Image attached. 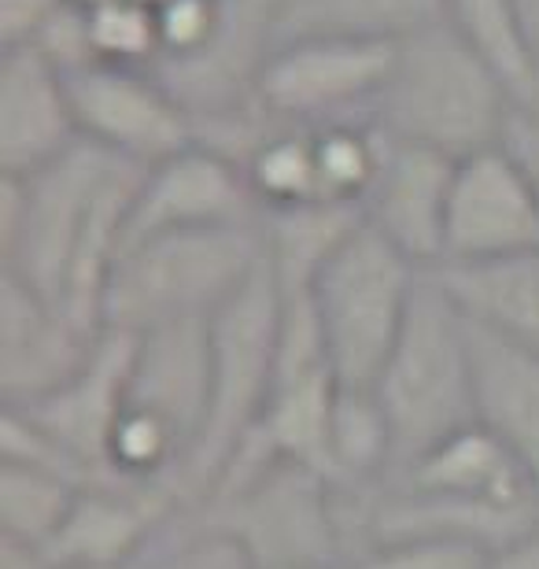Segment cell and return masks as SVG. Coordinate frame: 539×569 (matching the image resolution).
Segmentation results:
<instances>
[{"label":"cell","mask_w":539,"mask_h":569,"mask_svg":"<svg viewBox=\"0 0 539 569\" xmlns=\"http://www.w3.org/2000/svg\"><path fill=\"white\" fill-rule=\"evenodd\" d=\"M144 167L78 141L38 174H0V263L52 307L104 329L100 303Z\"/></svg>","instance_id":"1"},{"label":"cell","mask_w":539,"mask_h":569,"mask_svg":"<svg viewBox=\"0 0 539 569\" xmlns=\"http://www.w3.org/2000/svg\"><path fill=\"white\" fill-rule=\"evenodd\" d=\"M510 108L513 93L496 67L447 22H436L396 41V63L377 97L373 127L466 159L499 144Z\"/></svg>","instance_id":"2"},{"label":"cell","mask_w":539,"mask_h":569,"mask_svg":"<svg viewBox=\"0 0 539 569\" xmlns=\"http://www.w3.org/2000/svg\"><path fill=\"white\" fill-rule=\"evenodd\" d=\"M262 259V222L181 230L122 248L100 303L104 329L141 337L159 326L211 318Z\"/></svg>","instance_id":"3"},{"label":"cell","mask_w":539,"mask_h":569,"mask_svg":"<svg viewBox=\"0 0 539 569\" xmlns=\"http://www.w3.org/2000/svg\"><path fill=\"white\" fill-rule=\"evenodd\" d=\"M281 311V281L273 274L270 259H262L256 274L208 318V418H203L197 448L178 477L181 507H197L211 492L229 455L248 440V432L259 426L262 411H267L273 381H278Z\"/></svg>","instance_id":"4"},{"label":"cell","mask_w":539,"mask_h":569,"mask_svg":"<svg viewBox=\"0 0 539 569\" xmlns=\"http://www.w3.org/2000/svg\"><path fill=\"white\" fill-rule=\"evenodd\" d=\"M373 396L392 426L396 470L455 432L477 426L469 318L432 278V270L421 274L407 326L373 385Z\"/></svg>","instance_id":"5"},{"label":"cell","mask_w":539,"mask_h":569,"mask_svg":"<svg viewBox=\"0 0 539 569\" xmlns=\"http://www.w3.org/2000/svg\"><path fill=\"white\" fill-rule=\"evenodd\" d=\"M421 270L370 226H355L307 284L329 367L343 389H373L421 284Z\"/></svg>","instance_id":"6"},{"label":"cell","mask_w":539,"mask_h":569,"mask_svg":"<svg viewBox=\"0 0 539 569\" xmlns=\"http://www.w3.org/2000/svg\"><path fill=\"white\" fill-rule=\"evenodd\" d=\"M186 510L203 529L240 543L256 569H343L348 562L337 488L303 462L278 459L248 481Z\"/></svg>","instance_id":"7"},{"label":"cell","mask_w":539,"mask_h":569,"mask_svg":"<svg viewBox=\"0 0 539 569\" xmlns=\"http://www.w3.org/2000/svg\"><path fill=\"white\" fill-rule=\"evenodd\" d=\"M396 41L377 38H318L281 41L270 52L256 86V104L296 130H322L332 122H373L377 97L392 74Z\"/></svg>","instance_id":"8"},{"label":"cell","mask_w":539,"mask_h":569,"mask_svg":"<svg viewBox=\"0 0 539 569\" xmlns=\"http://www.w3.org/2000/svg\"><path fill=\"white\" fill-rule=\"evenodd\" d=\"M71 104L82 141L137 167H152L159 159L197 144L189 111L170 97L156 71L93 63L67 74Z\"/></svg>","instance_id":"9"},{"label":"cell","mask_w":539,"mask_h":569,"mask_svg":"<svg viewBox=\"0 0 539 569\" xmlns=\"http://www.w3.org/2000/svg\"><path fill=\"white\" fill-rule=\"evenodd\" d=\"M244 222H262L244 167L203 144H189L144 167L133 189L130 211H126L122 248H133L163 233Z\"/></svg>","instance_id":"10"},{"label":"cell","mask_w":539,"mask_h":569,"mask_svg":"<svg viewBox=\"0 0 539 569\" xmlns=\"http://www.w3.org/2000/svg\"><path fill=\"white\" fill-rule=\"evenodd\" d=\"M539 248V200L507 152L485 148L455 167L443 263H488ZM440 263V267H443Z\"/></svg>","instance_id":"11"},{"label":"cell","mask_w":539,"mask_h":569,"mask_svg":"<svg viewBox=\"0 0 539 569\" xmlns=\"http://www.w3.org/2000/svg\"><path fill=\"white\" fill-rule=\"evenodd\" d=\"M458 159L436 148L399 141L381 130V159L373 186L359 203L362 222L392 241L421 270L443 263L447 200H451Z\"/></svg>","instance_id":"12"},{"label":"cell","mask_w":539,"mask_h":569,"mask_svg":"<svg viewBox=\"0 0 539 569\" xmlns=\"http://www.w3.org/2000/svg\"><path fill=\"white\" fill-rule=\"evenodd\" d=\"M108 329H89L30 284L0 270V396L4 407L63 389L93 359Z\"/></svg>","instance_id":"13"},{"label":"cell","mask_w":539,"mask_h":569,"mask_svg":"<svg viewBox=\"0 0 539 569\" xmlns=\"http://www.w3.org/2000/svg\"><path fill=\"white\" fill-rule=\"evenodd\" d=\"M178 510L186 507L163 485H89L41 555L52 569H126Z\"/></svg>","instance_id":"14"},{"label":"cell","mask_w":539,"mask_h":569,"mask_svg":"<svg viewBox=\"0 0 539 569\" xmlns=\"http://www.w3.org/2000/svg\"><path fill=\"white\" fill-rule=\"evenodd\" d=\"M78 141L67 74L33 44L0 49V174H38Z\"/></svg>","instance_id":"15"},{"label":"cell","mask_w":539,"mask_h":569,"mask_svg":"<svg viewBox=\"0 0 539 569\" xmlns=\"http://www.w3.org/2000/svg\"><path fill=\"white\" fill-rule=\"evenodd\" d=\"M130 362H133V337L130 333H108L100 337L93 359L74 373L63 389L22 407H8L30 418L44 437L56 440L71 455L74 462H82L93 473L97 485L114 481L108 470V440L111 429L119 422L122 403H126V381H130Z\"/></svg>","instance_id":"16"},{"label":"cell","mask_w":539,"mask_h":569,"mask_svg":"<svg viewBox=\"0 0 539 569\" xmlns=\"http://www.w3.org/2000/svg\"><path fill=\"white\" fill-rule=\"evenodd\" d=\"M211 389V337L208 318L200 322L159 326L133 337V362L126 381V403L163 418V422L197 448Z\"/></svg>","instance_id":"17"},{"label":"cell","mask_w":539,"mask_h":569,"mask_svg":"<svg viewBox=\"0 0 539 569\" xmlns=\"http://www.w3.org/2000/svg\"><path fill=\"white\" fill-rule=\"evenodd\" d=\"M392 481L418 492L496 507L507 515H539V485L488 429L469 426L436 443L415 462L399 466Z\"/></svg>","instance_id":"18"},{"label":"cell","mask_w":539,"mask_h":569,"mask_svg":"<svg viewBox=\"0 0 539 569\" xmlns=\"http://www.w3.org/2000/svg\"><path fill=\"white\" fill-rule=\"evenodd\" d=\"M477 426L507 443L539 485V356L469 322Z\"/></svg>","instance_id":"19"},{"label":"cell","mask_w":539,"mask_h":569,"mask_svg":"<svg viewBox=\"0 0 539 569\" xmlns=\"http://www.w3.org/2000/svg\"><path fill=\"white\" fill-rule=\"evenodd\" d=\"M432 278L469 322L539 356V248L488 263H443Z\"/></svg>","instance_id":"20"},{"label":"cell","mask_w":539,"mask_h":569,"mask_svg":"<svg viewBox=\"0 0 539 569\" xmlns=\"http://www.w3.org/2000/svg\"><path fill=\"white\" fill-rule=\"evenodd\" d=\"M443 16L447 0H273L278 44L318 33L403 41L443 22Z\"/></svg>","instance_id":"21"},{"label":"cell","mask_w":539,"mask_h":569,"mask_svg":"<svg viewBox=\"0 0 539 569\" xmlns=\"http://www.w3.org/2000/svg\"><path fill=\"white\" fill-rule=\"evenodd\" d=\"M355 226H362V211L351 203H303L292 211L262 214L267 259L285 292H300L311 284L318 267L337 252Z\"/></svg>","instance_id":"22"},{"label":"cell","mask_w":539,"mask_h":569,"mask_svg":"<svg viewBox=\"0 0 539 569\" xmlns=\"http://www.w3.org/2000/svg\"><path fill=\"white\" fill-rule=\"evenodd\" d=\"M396 473L392 426L373 389H337L329 418V481L337 488H373Z\"/></svg>","instance_id":"23"},{"label":"cell","mask_w":539,"mask_h":569,"mask_svg":"<svg viewBox=\"0 0 539 569\" xmlns=\"http://www.w3.org/2000/svg\"><path fill=\"white\" fill-rule=\"evenodd\" d=\"M244 178L262 214L292 211L322 200L315 163V133L281 127L244 159Z\"/></svg>","instance_id":"24"},{"label":"cell","mask_w":539,"mask_h":569,"mask_svg":"<svg viewBox=\"0 0 539 569\" xmlns=\"http://www.w3.org/2000/svg\"><path fill=\"white\" fill-rule=\"evenodd\" d=\"M78 485L27 462L0 459V537L44 548L63 526Z\"/></svg>","instance_id":"25"},{"label":"cell","mask_w":539,"mask_h":569,"mask_svg":"<svg viewBox=\"0 0 539 569\" xmlns=\"http://www.w3.org/2000/svg\"><path fill=\"white\" fill-rule=\"evenodd\" d=\"M443 22L477 56H485L496 67L502 82L510 86L513 100L529 97V60H525L513 0H447Z\"/></svg>","instance_id":"26"},{"label":"cell","mask_w":539,"mask_h":569,"mask_svg":"<svg viewBox=\"0 0 539 569\" xmlns=\"http://www.w3.org/2000/svg\"><path fill=\"white\" fill-rule=\"evenodd\" d=\"M311 133H315V163H318L322 200L359 208L377 174L381 130L370 119H359V122H332V127Z\"/></svg>","instance_id":"27"},{"label":"cell","mask_w":539,"mask_h":569,"mask_svg":"<svg viewBox=\"0 0 539 569\" xmlns=\"http://www.w3.org/2000/svg\"><path fill=\"white\" fill-rule=\"evenodd\" d=\"M86 19L97 63L156 71L159 56H163L156 8L141 4V0H108V4L86 11Z\"/></svg>","instance_id":"28"},{"label":"cell","mask_w":539,"mask_h":569,"mask_svg":"<svg viewBox=\"0 0 539 569\" xmlns=\"http://www.w3.org/2000/svg\"><path fill=\"white\" fill-rule=\"evenodd\" d=\"M126 569H256L240 543L214 529H203L189 510H178L152 543Z\"/></svg>","instance_id":"29"},{"label":"cell","mask_w":539,"mask_h":569,"mask_svg":"<svg viewBox=\"0 0 539 569\" xmlns=\"http://www.w3.org/2000/svg\"><path fill=\"white\" fill-rule=\"evenodd\" d=\"M491 551L462 540H385L351 555L343 569H488Z\"/></svg>","instance_id":"30"},{"label":"cell","mask_w":539,"mask_h":569,"mask_svg":"<svg viewBox=\"0 0 539 569\" xmlns=\"http://www.w3.org/2000/svg\"><path fill=\"white\" fill-rule=\"evenodd\" d=\"M226 16V0H167L156 8L159 22V44H163V60H186L208 44Z\"/></svg>","instance_id":"31"},{"label":"cell","mask_w":539,"mask_h":569,"mask_svg":"<svg viewBox=\"0 0 539 569\" xmlns=\"http://www.w3.org/2000/svg\"><path fill=\"white\" fill-rule=\"evenodd\" d=\"M499 148L507 152L510 163L518 167L525 186H529L532 197L539 200V104H521V100H513L507 127H502Z\"/></svg>","instance_id":"32"},{"label":"cell","mask_w":539,"mask_h":569,"mask_svg":"<svg viewBox=\"0 0 539 569\" xmlns=\"http://www.w3.org/2000/svg\"><path fill=\"white\" fill-rule=\"evenodd\" d=\"M67 0H0V49L33 44Z\"/></svg>","instance_id":"33"},{"label":"cell","mask_w":539,"mask_h":569,"mask_svg":"<svg viewBox=\"0 0 539 569\" xmlns=\"http://www.w3.org/2000/svg\"><path fill=\"white\" fill-rule=\"evenodd\" d=\"M513 11H518L525 60H529V97L521 104H539V0H513Z\"/></svg>","instance_id":"34"},{"label":"cell","mask_w":539,"mask_h":569,"mask_svg":"<svg viewBox=\"0 0 539 569\" xmlns=\"http://www.w3.org/2000/svg\"><path fill=\"white\" fill-rule=\"evenodd\" d=\"M488 569H539V526L507 543V548L491 551Z\"/></svg>","instance_id":"35"},{"label":"cell","mask_w":539,"mask_h":569,"mask_svg":"<svg viewBox=\"0 0 539 569\" xmlns=\"http://www.w3.org/2000/svg\"><path fill=\"white\" fill-rule=\"evenodd\" d=\"M0 569H52V566L44 562L41 548L0 537Z\"/></svg>","instance_id":"36"},{"label":"cell","mask_w":539,"mask_h":569,"mask_svg":"<svg viewBox=\"0 0 539 569\" xmlns=\"http://www.w3.org/2000/svg\"><path fill=\"white\" fill-rule=\"evenodd\" d=\"M67 4L82 8V11H93V8H100V4H108V0H67Z\"/></svg>","instance_id":"37"},{"label":"cell","mask_w":539,"mask_h":569,"mask_svg":"<svg viewBox=\"0 0 539 569\" xmlns=\"http://www.w3.org/2000/svg\"><path fill=\"white\" fill-rule=\"evenodd\" d=\"M141 4H148V8H163L167 0H141Z\"/></svg>","instance_id":"38"},{"label":"cell","mask_w":539,"mask_h":569,"mask_svg":"<svg viewBox=\"0 0 539 569\" xmlns=\"http://www.w3.org/2000/svg\"><path fill=\"white\" fill-rule=\"evenodd\" d=\"M273 569H315V566H273Z\"/></svg>","instance_id":"39"}]
</instances>
